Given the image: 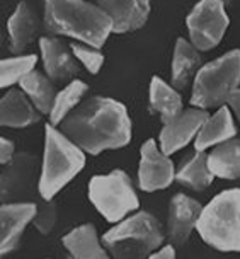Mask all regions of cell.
Segmentation results:
<instances>
[{"label":"cell","instance_id":"3957f363","mask_svg":"<svg viewBox=\"0 0 240 259\" xmlns=\"http://www.w3.org/2000/svg\"><path fill=\"white\" fill-rule=\"evenodd\" d=\"M41 164L39 193L53 200L85 165V152L52 123L44 128V155Z\"/></svg>","mask_w":240,"mask_h":259},{"label":"cell","instance_id":"6da1fadb","mask_svg":"<svg viewBox=\"0 0 240 259\" xmlns=\"http://www.w3.org/2000/svg\"><path fill=\"white\" fill-rule=\"evenodd\" d=\"M60 132L85 154L98 155L104 150L128 145L131 140V121L119 101L95 96L78 104L60 123Z\"/></svg>","mask_w":240,"mask_h":259},{"label":"cell","instance_id":"d6986e66","mask_svg":"<svg viewBox=\"0 0 240 259\" xmlns=\"http://www.w3.org/2000/svg\"><path fill=\"white\" fill-rule=\"evenodd\" d=\"M7 31L9 39H11V50L14 53L24 52L26 46L34 39L36 31H38V17L26 2H21L9 17Z\"/></svg>","mask_w":240,"mask_h":259},{"label":"cell","instance_id":"30bf717a","mask_svg":"<svg viewBox=\"0 0 240 259\" xmlns=\"http://www.w3.org/2000/svg\"><path fill=\"white\" fill-rule=\"evenodd\" d=\"M175 179V169L169 155H165L155 140H147L141 145L138 165V181L143 191L152 193L169 188Z\"/></svg>","mask_w":240,"mask_h":259},{"label":"cell","instance_id":"484cf974","mask_svg":"<svg viewBox=\"0 0 240 259\" xmlns=\"http://www.w3.org/2000/svg\"><path fill=\"white\" fill-rule=\"evenodd\" d=\"M38 62L36 55H17L14 58H6L0 63V87L7 89L16 82H21L27 73L33 72Z\"/></svg>","mask_w":240,"mask_h":259},{"label":"cell","instance_id":"4dcf8cb0","mask_svg":"<svg viewBox=\"0 0 240 259\" xmlns=\"http://www.w3.org/2000/svg\"><path fill=\"white\" fill-rule=\"evenodd\" d=\"M227 104H228V108L232 109L235 114H237V118H238V121H240V89H237L232 96H230V99H228Z\"/></svg>","mask_w":240,"mask_h":259},{"label":"cell","instance_id":"ffe728a7","mask_svg":"<svg viewBox=\"0 0 240 259\" xmlns=\"http://www.w3.org/2000/svg\"><path fill=\"white\" fill-rule=\"evenodd\" d=\"M201 68V57L191 41L179 38L175 41L172 58V87L184 89Z\"/></svg>","mask_w":240,"mask_h":259},{"label":"cell","instance_id":"4316f807","mask_svg":"<svg viewBox=\"0 0 240 259\" xmlns=\"http://www.w3.org/2000/svg\"><path fill=\"white\" fill-rule=\"evenodd\" d=\"M57 217H58V206L53 200H43L38 203V211L33 220V224L41 234H50L53 230L55 224H57Z\"/></svg>","mask_w":240,"mask_h":259},{"label":"cell","instance_id":"8992f818","mask_svg":"<svg viewBox=\"0 0 240 259\" xmlns=\"http://www.w3.org/2000/svg\"><path fill=\"white\" fill-rule=\"evenodd\" d=\"M240 84V50L203 65L195 77L191 104L193 108L211 109L228 103L230 96Z\"/></svg>","mask_w":240,"mask_h":259},{"label":"cell","instance_id":"e0dca14e","mask_svg":"<svg viewBox=\"0 0 240 259\" xmlns=\"http://www.w3.org/2000/svg\"><path fill=\"white\" fill-rule=\"evenodd\" d=\"M63 246L70 254V259H111L108 249L99 242L95 227L84 224L72 232L63 235Z\"/></svg>","mask_w":240,"mask_h":259},{"label":"cell","instance_id":"603a6c76","mask_svg":"<svg viewBox=\"0 0 240 259\" xmlns=\"http://www.w3.org/2000/svg\"><path fill=\"white\" fill-rule=\"evenodd\" d=\"M150 109L160 114L162 123L170 121L177 114L182 113V99L177 89L167 85L160 77L150 80Z\"/></svg>","mask_w":240,"mask_h":259},{"label":"cell","instance_id":"ba28073f","mask_svg":"<svg viewBox=\"0 0 240 259\" xmlns=\"http://www.w3.org/2000/svg\"><path fill=\"white\" fill-rule=\"evenodd\" d=\"M41 164L34 154L19 152L9 164L4 165L0 178V198L2 203H36L41 196Z\"/></svg>","mask_w":240,"mask_h":259},{"label":"cell","instance_id":"277c9868","mask_svg":"<svg viewBox=\"0 0 240 259\" xmlns=\"http://www.w3.org/2000/svg\"><path fill=\"white\" fill-rule=\"evenodd\" d=\"M164 232L159 220L147 211H136L109 229L101 242L113 259H149L162 246Z\"/></svg>","mask_w":240,"mask_h":259},{"label":"cell","instance_id":"44dd1931","mask_svg":"<svg viewBox=\"0 0 240 259\" xmlns=\"http://www.w3.org/2000/svg\"><path fill=\"white\" fill-rule=\"evenodd\" d=\"M208 165L215 178L240 179V138H232L216 145L208 155Z\"/></svg>","mask_w":240,"mask_h":259},{"label":"cell","instance_id":"7402d4cb","mask_svg":"<svg viewBox=\"0 0 240 259\" xmlns=\"http://www.w3.org/2000/svg\"><path fill=\"white\" fill-rule=\"evenodd\" d=\"M19 85L22 92L29 97L31 103L36 106V109L39 113L43 114L52 113L58 92L55 89V82L48 75H43L41 72L33 70L22 78Z\"/></svg>","mask_w":240,"mask_h":259},{"label":"cell","instance_id":"5b68a950","mask_svg":"<svg viewBox=\"0 0 240 259\" xmlns=\"http://www.w3.org/2000/svg\"><path fill=\"white\" fill-rule=\"evenodd\" d=\"M196 230L208 246L240 252V189H227L203 208Z\"/></svg>","mask_w":240,"mask_h":259},{"label":"cell","instance_id":"83f0119b","mask_svg":"<svg viewBox=\"0 0 240 259\" xmlns=\"http://www.w3.org/2000/svg\"><path fill=\"white\" fill-rule=\"evenodd\" d=\"M72 52L78 62H82V65H84L90 73H98L101 68H103L104 55L101 53L98 48H94V46L72 45Z\"/></svg>","mask_w":240,"mask_h":259},{"label":"cell","instance_id":"f546056e","mask_svg":"<svg viewBox=\"0 0 240 259\" xmlns=\"http://www.w3.org/2000/svg\"><path fill=\"white\" fill-rule=\"evenodd\" d=\"M149 259H175V247L172 246V244L160 247L159 251H155L154 254H150Z\"/></svg>","mask_w":240,"mask_h":259},{"label":"cell","instance_id":"f1b7e54d","mask_svg":"<svg viewBox=\"0 0 240 259\" xmlns=\"http://www.w3.org/2000/svg\"><path fill=\"white\" fill-rule=\"evenodd\" d=\"M14 155H16V145L9 140V138H0V164L6 165L9 164Z\"/></svg>","mask_w":240,"mask_h":259},{"label":"cell","instance_id":"8fae6325","mask_svg":"<svg viewBox=\"0 0 240 259\" xmlns=\"http://www.w3.org/2000/svg\"><path fill=\"white\" fill-rule=\"evenodd\" d=\"M208 119L206 109L200 108H191L182 111L181 114H177L170 121L164 123V128L160 132L159 137V147L165 155H172L174 152L184 149L187 143L198 137L200 130Z\"/></svg>","mask_w":240,"mask_h":259},{"label":"cell","instance_id":"9a60e30c","mask_svg":"<svg viewBox=\"0 0 240 259\" xmlns=\"http://www.w3.org/2000/svg\"><path fill=\"white\" fill-rule=\"evenodd\" d=\"M98 6L113 21V32L140 29L150 14V0H98Z\"/></svg>","mask_w":240,"mask_h":259},{"label":"cell","instance_id":"7c38bea8","mask_svg":"<svg viewBox=\"0 0 240 259\" xmlns=\"http://www.w3.org/2000/svg\"><path fill=\"white\" fill-rule=\"evenodd\" d=\"M201 203L189 198L187 194H175L169 205V224L167 232L170 244L174 247H181L187 242L189 235L196 229L198 220L203 213Z\"/></svg>","mask_w":240,"mask_h":259},{"label":"cell","instance_id":"d4e9b609","mask_svg":"<svg viewBox=\"0 0 240 259\" xmlns=\"http://www.w3.org/2000/svg\"><path fill=\"white\" fill-rule=\"evenodd\" d=\"M85 92H87V84L78 80V78L72 80L65 89L60 91L57 94V99H55L52 113H50V123L53 126H58L77 108L78 103L82 101V97L85 96Z\"/></svg>","mask_w":240,"mask_h":259},{"label":"cell","instance_id":"1f68e13d","mask_svg":"<svg viewBox=\"0 0 240 259\" xmlns=\"http://www.w3.org/2000/svg\"><path fill=\"white\" fill-rule=\"evenodd\" d=\"M221 2H223V4H227V2H230V0H221Z\"/></svg>","mask_w":240,"mask_h":259},{"label":"cell","instance_id":"4fadbf2b","mask_svg":"<svg viewBox=\"0 0 240 259\" xmlns=\"http://www.w3.org/2000/svg\"><path fill=\"white\" fill-rule=\"evenodd\" d=\"M38 203H2L0 206V252L9 254L19 246L21 235L34 220Z\"/></svg>","mask_w":240,"mask_h":259},{"label":"cell","instance_id":"7a4b0ae2","mask_svg":"<svg viewBox=\"0 0 240 259\" xmlns=\"http://www.w3.org/2000/svg\"><path fill=\"white\" fill-rule=\"evenodd\" d=\"M44 29L101 48L113 32V21L99 6L84 0H43Z\"/></svg>","mask_w":240,"mask_h":259},{"label":"cell","instance_id":"9c48e42d","mask_svg":"<svg viewBox=\"0 0 240 259\" xmlns=\"http://www.w3.org/2000/svg\"><path fill=\"white\" fill-rule=\"evenodd\" d=\"M221 0H200L187 16V31L198 52H208L223 39L228 16Z\"/></svg>","mask_w":240,"mask_h":259},{"label":"cell","instance_id":"cb8c5ba5","mask_svg":"<svg viewBox=\"0 0 240 259\" xmlns=\"http://www.w3.org/2000/svg\"><path fill=\"white\" fill-rule=\"evenodd\" d=\"M215 174L210 170L208 165V155L205 152H195L175 172V179L184 186L195 189V191H203L213 183Z\"/></svg>","mask_w":240,"mask_h":259},{"label":"cell","instance_id":"ac0fdd59","mask_svg":"<svg viewBox=\"0 0 240 259\" xmlns=\"http://www.w3.org/2000/svg\"><path fill=\"white\" fill-rule=\"evenodd\" d=\"M235 133H237V128L233 123L232 109L221 106L213 116L208 118L203 124L195 140V149L198 152H205L210 147H216L227 140H232L235 138Z\"/></svg>","mask_w":240,"mask_h":259},{"label":"cell","instance_id":"2e32d148","mask_svg":"<svg viewBox=\"0 0 240 259\" xmlns=\"http://www.w3.org/2000/svg\"><path fill=\"white\" fill-rule=\"evenodd\" d=\"M39 121V111L22 91L11 89L0 101V124L26 128Z\"/></svg>","mask_w":240,"mask_h":259},{"label":"cell","instance_id":"52a82bcc","mask_svg":"<svg viewBox=\"0 0 240 259\" xmlns=\"http://www.w3.org/2000/svg\"><path fill=\"white\" fill-rule=\"evenodd\" d=\"M89 198L109 224L124 220L140 206L130 176L121 169L104 176H94L89 183Z\"/></svg>","mask_w":240,"mask_h":259},{"label":"cell","instance_id":"5bb4252c","mask_svg":"<svg viewBox=\"0 0 240 259\" xmlns=\"http://www.w3.org/2000/svg\"><path fill=\"white\" fill-rule=\"evenodd\" d=\"M39 50L43 58L44 72L55 84L70 80L78 73V65L75 55L62 39L55 36H43L39 38Z\"/></svg>","mask_w":240,"mask_h":259}]
</instances>
